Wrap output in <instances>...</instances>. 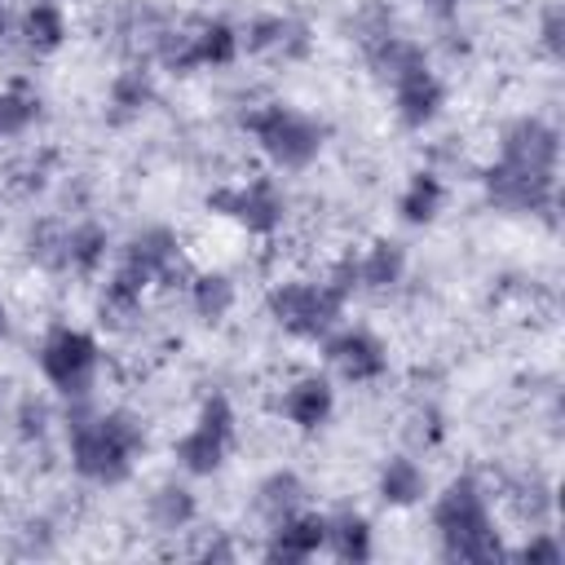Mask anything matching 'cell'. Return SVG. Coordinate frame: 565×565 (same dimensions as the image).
<instances>
[{"label": "cell", "mask_w": 565, "mask_h": 565, "mask_svg": "<svg viewBox=\"0 0 565 565\" xmlns=\"http://www.w3.org/2000/svg\"><path fill=\"white\" fill-rule=\"evenodd\" d=\"M146 446V428L137 415L128 411H110V415H88L79 424H71V463L79 477L115 486L132 472V455Z\"/></svg>", "instance_id": "cell-1"}, {"label": "cell", "mask_w": 565, "mask_h": 565, "mask_svg": "<svg viewBox=\"0 0 565 565\" xmlns=\"http://www.w3.org/2000/svg\"><path fill=\"white\" fill-rule=\"evenodd\" d=\"M433 521H437V534H441L450 561H499L503 556L499 534L490 525L486 494L472 477H455L446 486V494L433 508Z\"/></svg>", "instance_id": "cell-2"}, {"label": "cell", "mask_w": 565, "mask_h": 565, "mask_svg": "<svg viewBox=\"0 0 565 565\" xmlns=\"http://www.w3.org/2000/svg\"><path fill=\"white\" fill-rule=\"evenodd\" d=\"M243 128L260 141V150L278 163V168H305L318 159L322 150V128L296 110H282V106H260V110H247L243 115Z\"/></svg>", "instance_id": "cell-3"}, {"label": "cell", "mask_w": 565, "mask_h": 565, "mask_svg": "<svg viewBox=\"0 0 565 565\" xmlns=\"http://www.w3.org/2000/svg\"><path fill=\"white\" fill-rule=\"evenodd\" d=\"M340 309H344V296L331 291L327 282H278L269 291V313L305 340H322L335 327Z\"/></svg>", "instance_id": "cell-4"}, {"label": "cell", "mask_w": 565, "mask_h": 565, "mask_svg": "<svg viewBox=\"0 0 565 565\" xmlns=\"http://www.w3.org/2000/svg\"><path fill=\"white\" fill-rule=\"evenodd\" d=\"M40 371L66 397H75V402L88 397L93 375H97V344H93V335L71 331V327L49 331L44 344H40Z\"/></svg>", "instance_id": "cell-5"}, {"label": "cell", "mask_w": 565, "mask_h": 565, "mask_svg": "<svg viewBox=\"0 0 565 565\" xmlns=\"http://www.w3.org/2000/svg\"><path fill=\"white\" fill-rule=\"evenodd\" d=\"M207 207L243 221L252 234L278 230L282 225V212H287V203H282V194H278V185L269 177H256V181L234 185V190H216V194H207Z\"/></svg>", "instance_id": "cell-6"}, {"label": "cell", "mask_w": 565, "mask_h": 565, "mask_svg": "<svg viewBox=\"0 0 565 565\" xmlns=\"http://www.w3.org/2000/svg\"><path fill=\"white\" fill-rule=\"evenodd\" d=\"M552 185H556V177L525 172V168H512L503 159L486 172L490 203L494 207H508V212H547L552 207Z\"/></svg>", "instance_id": "cell-7"}, {"label": "cell", "mask_w": 565, "mask_h": 565, "mask_svg": "<svg viewBox=\"0 0 565 565\" xmlns=\"http://www.w3.org/2000/svg\"><path fill=\"white\" fill-rule=\"evenodd\" d=\"M556 154H561L556 128H547L543 119H516V124H508V132H503V163L525 168V172L556 177Z\"/></svg>", "instance_id": "cell-8"}, {"label": "cell", "mask_w": 565, "mask_h": 565, "mask_svg": "<svg viewBox=\"0 0 565 565\" xmlns=\"http://www.w3.org/2000/svg\"><path fill=\"white\" fill-rule=\"evenodd\" d=\"M327 358L349 375V380H375L388 366L384 344L371 331H340L327 340Z\"/></svg>", "instance_id": "cell-9"}, {"label": "cell", "mask_w": 565, "mask_h": 565, "mask_svg": "<svg viewBox=\"0 0 565 565\" xmlns=\"http://www.w3.org/2000/svg\"><path fill=\"white\" fill-rule=\"evenodd\" d=\"M393 93H397V115H402L406 128H424L437 115V106H441V84L433 79L428 66L393 79Z\"/></svg>", "instance_id": "cell-10"}, {"label": "cell", "mask_w": 565, "mask_h": 565, "mask_svg": "<svg viewBox=\"0 0 565 565\" xmlns=\"http://www.w3.org/2000/svg\"><path fill=\"white\" fill-rule=\"evenodd\" d=\"M318 547H327V516H287L274 525V543H269L274 561H305Z\"/></svg>", "instance_id": "cell-11"}, {"label": "cell", "mask_w": 565, "mask_h": 565, "mask_svg": "<svg viewBox=\"0 0 565 565\" xmlns=\"http://www.w3.org/2000/svg\"><path fill=\"white\" fill-rule=\"evenodd\" d=\"M282 415L296 428H318L331 415V384L322 375H305L282 393Z\"/></svg>", "instance_id": "cell-12"}, {"label": "cell", "mask_w": 565, "mask_h": 565, "mask_svg": "<svg viewBox=\"0 0 565 565\" xmlns=\"http://www.w3.org/2000/svg\"><path fill=\"white\" fill-rule=\"evenodd\" d=\"M225 450H230V437L225 433H216V428H207V424H194L181 441H177V459H181V468L185 472H216L221 468V459H225Z\"/></svg>", "instance_id": "cell-13"}, {"label": "cell", "mask_w": 565, "mask_h": 565, "mask_svg": "<svg viewBox=\"0 0 565 565\" xmlns=\"http://www.w3.org/2000/svg\"><path fill=\"white\" fill-rule=\"evenodd\" d=\"M141 291H146V287L119 269V274L106 282V291H102V322L115 327V331L132 327V322L141 318Z\"/></svg>", "instance_id": "cell-14"}, {"label": "cell", "mask_w": 565, "mask_h": 565, "mask_svg": "<svg viewBox=\"0 0 565 565\" xmlns=\"http://www.w3.org/2000/svg\"><path fill=\"white\" fill-rule=\"evenodd\" d=\"M402 269H406V252H402L397 243L380 238V243H371V252L358 260V282L384 291V287H393V282L402 278Z\"/></svg>", "instance_id": "cell-15"}, {"label": "cell", "mask_w": 565, "mask_h": 565, "mask_svg": "<svg viewBox=\"0 0 565 565\" xmlns=\"http://www.w3.org/2000/svg\"><path fill=\"white\" fill-rule=\"evenodd\" d=\"M327 547L340 561H366L371 556V525L358 512H340L335 521H327Z\"/></svg>", "instance_id": "cell-16"}, {"label": "cell", "mask_w": 565, "mask_h": 565, "mask_svg": "<svg viewBox=\"0 0 565 565\" xmlns=\"http://www.w3.org/2000/svg\"><path fill=\"white\" fill-rule=\"evenodd\" d=\"M22 35H26V44H31L35 53L57 49V44L66 40V18H62V9L49 4V0H35V4L26 9V18H22Z\"/></svg>", "instance_id": "cell-17"}, {"label": "cell", "mask_w": 565, "mask_h": 565, "mask_svg": "<svg viewBox=\"0 0 565 565\" xmlns=\"http://www.w3.org/2000/svg\"><path fill=\"white\" fill-rule=\"evenodd\" d=\"M238 53V35L230 22H194V66H225Z\"/></svg>", "instance_id": "cell-18"}, {"label": "cell", "mask_w": 565, "mask_h": 565, "mask_svg": "<svg viewBox=\"0 0 565 565\" xmlns=\"http://www.w3.org/2000/svg\"><path fill=\"white\" fill-rule=\"evenodd\" d=\"M300 499H305V486L291 477V472H274L265 486H260V494H256V508H260V516L265 521H287V516H296V508H300Z\"/></svg>", "instance_id": "cell-19"}, {"label": "cell", "mask_w": 565, "mask_h": 565, "mask_svg": "<svg viewBox=\"0 0 565 565\" xmlns=\"http://www.w3.org/2000/svg\"><path fill=\"white\" fill-rule=\"evenodd\" d=\"M31 260L44 269H71V225L40 221L31 230Z\"/></svg>", "instance_id": "cell-20"}, {"label": "cell", "mask_w": 565, "mask_h": 565, "mask_svg": "<svg viewBox=\"0 0 565 565\" xmlns=\"http://www.w3.org/2000/svg\"><path fill=\"white\" fill-rule=\"evenodd\" d=\"M247 49H256V53H269V49H278V53H300V49H305V26H296V22H287V18H260V22H252V31H247Z\"/></svg>", "instance_id": "cell-21"}, {"label": "cell", "mask_w": 565, "mask_h": 565, "mask_svg": "<svg viewBox=\"0 0 565 565\" xmlns=\"http://www.w3.org/2000/svg\"><path fill=\"white\" fill-rule=\"evenodd\" d=\"M380 494L388 499V503H415V499H424V472H419V463L415 459H388L384 463V472H380Z\"/></svg>", "instance_id": "cell-22"}, {"label": "cell", "mask_w": 565, "mask_h": 565, "mask_svg": "<svg viewBox=\"0 0 565 565\" xmlns=\"http://www.w3.org/2000/svg\"><path fill=\"white\" fill-rule=\"evenodd\" d=\"M150 521L154 530L172 534V530H185L194 521V494L181 490V486H163L159 494H150Z\"/></svg>", "instance_id": "cell-23"}, {"label": "cell", "mask_w": 565, "mask_h": 565, "mask_svg": "<svg viewBox=\"0 0 565 565\" xmlns=\"http://www.w3.org/2000/svg\"><path fill=\"white\" fill-rule=\"evenodd\" d=\"M190 300H194V313H199V318L221 322V318L234 309V282H230L225 274H199Z\"/></svg>", "instance_id": "cell-24"}, {"label": "cell", "mask_w": 565, "mask_h": 565, "mask_svg": "<svg viewBox=\"0 0 565 565\" xmlns=\"http://www.w3.org/2000/svg\"><path fill=\"white\" fill-rule=\"evenodd\" d=\"M437 207H441V181H437L433 172H419V177L406 185V194H402V216H406L411 225H424V221L437 216Z\"/></svg>", "instance_id": "cell-25"}, {"label": "cell", "mask_w": 565, "mask_h": 565, "mask_svg": "<svg viewBox=\"0 0 565 565\" xmlns=\"http://www.w3.org/2000/svg\"><path fill=\"white\" fill-rule=\"evenodd\" d=\"M106 256V230L84 221V225H71V269L79 274H93Z\"/></svg>", "instance_id": "cell-26"}, {"label": "cell", "mask_w": 565, "mask_h": 565, "mask_svg": "<svg viewBox=\"0 0 565 565\" xmlns=\"http://www.w3.org/2000/svg\"><path fill=\"white\" fill-rule=\"evenodd\" d=\"M150 93H154V84H150L146 62H137V66L119 71V75H115V84H110V97H115V106H119V110H141V106L150 102Z\"/></svg>", "instance_id": "cell-27"}, {"label": "cell", "mask_w": 565, "mask_h": 565, "mask_svg": "<svg viewBox=\"0 0 565 565\" xmlns=\"http://www.w3.org/2000/svg\"><path fill=\"white\" fill-rule=\"evenodd\" d=\"M40 115V97L26 88H4L0 93V132L13 137L22 128H31V119Z\"/></svg>", "instance_id": "cell-28"}, {"label": "cell", "mask_w": 565, "mask_h": 565, "mask_svg": "<svg viewBox=\"0 0 565 565\" xmlns=\"http://www.w3.org/2000/svg\"><path fill=\"white\" fill-rule=\"evenodd\" d=\"M44 424H49L44 402L22 397V406H18V433H22V437H40V433H44Z\"/></svg>", "instance_id": "cell-29"}, {"label": "cell", "mask_w": 565, "mask_h": 565, "mask_svg": "<svg viewBox=\"0 0 565 565\" xmlns=\"http://www.w3.org/2000/svg\"><path fill=\"white\" fill-rule=\"evenodd\" d=\"M521 561H543V565H556V561H561V543H556V539H547V534H539V539H530V543L521 547Z\"/></svg>", "instance_id": "cell-30"}, {"label": "cell", "mask_w": 565, "mask_h": 565, "mask_svg": "<svg viewBox=\"0 0 565 565\" xmlns=\"http://www.w3.org/2000/svg\"><path fill=\"white\" fill-rule=\"evenodd\" d=\"M561 31H565V18H561V9L552 4V9L543 13V44H547V53H561Z\"/></svg>", "instance_id": "cell-31"}, {"label": "cell", "mask_w": 565, "mask_h": 565, "mask_svg": "<svg viewBox=\"0 0 565 565\" xmlns=\"http://www.w3.org/2000/svg\"><path fill=\"white\" fill-rule=\"evenodd\" d=\"M4 26H9V13H4V0H0V35H4Z\"/></svg>", "instance_id": "cell-32"}, {"label": "cell", "mask_w": 565, "mask_h": 565, "mask_svg": "<svg viewBox=\"0 0 565 565\" xmlns=\"http://www.w3.org/2000/svg\"><path fill=\"white\" fill-rule=\"evenodd\" d=\"M437 9H450V0H437Z\"/></svg>", "instance_id": "cell-33"}, {"label": "cell", "mask_w": 565, "mask_h": 565, "mask_svg": "<svg viewBox=\"0 0 565 565\" xmlns=\"http://www.w3.org/2000/svg\"><path fill=\"white\" fill-rule=\"evenodd\" d=\"M0 335H4V309H0Z\"/></svg>", "instance_id": "cell-34"}]
</instances>
